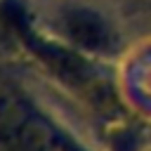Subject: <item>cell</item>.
<instances>
[{
    "label": "cell",
    "instance_id": "obj_1",
    "mask_svg": "<svg viewBox=\"0 0 151 151\" xmlns=\"http://www.w3.org/2000/svg\"><path fill=\"white\" fill-rule=\"evenodd\" d=\"M66 28H68V35L83 45V47H90V50H106L109 47V31L106 26L101 24L99 17L90 14V12H73L66 17Z\"/></svg>",
    "mask_w": 151,
    "mask_h": 151
}]
</instances>
